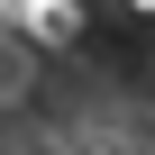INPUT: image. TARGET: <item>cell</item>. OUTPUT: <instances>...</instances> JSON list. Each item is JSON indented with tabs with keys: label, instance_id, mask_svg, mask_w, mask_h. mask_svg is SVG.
<instances>
[{
	"label": "cell",
	"instance_id": "3957f363",
	"mask_svg": "<svg viewBox=\"0 0 155 155\" xmlns=\"http://www.w3.org/2000/svg\"><path fill=\"white\" fill-rule=\"evenodd\" d=\"M37 155H73V146H37Z\"/></svg>",
	"mask_w": 155,
	"mask_h": 155
},
{
	"label": "cell",
	"instance_id": "7a4b0ae2",
	"mask_svg": "<svg viewBox=\"0 0 155 155\" xmlns=\"http://www.w3.org/2000/svg\"><path fill=\"white\" fill-rule=\"evenodd\" d=\"M128 9H137V18H155V0H128Z\"/></svg>",
	"mask_w": 155,
	"mask_h": 155
},
{
	"label": "cell",
	"instance_id": "6da1fadb",
	"mask_svg": "<svg viewBox=\"0 0 155 155\" xmlns=\"http://www.w3.org/2000/svg\"><path fill=\"white\" fill-rule=\"evenodd\" d=\"M73 155H128V137H110V128H91V137H73Z\"/></svg>",
	"mask_w": 155,
	"mask_h": 155
}]
</instances>
